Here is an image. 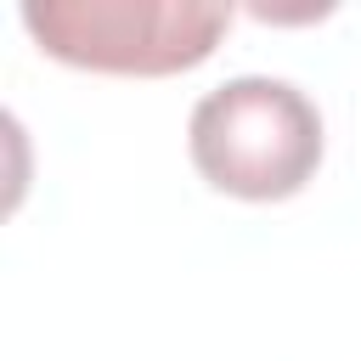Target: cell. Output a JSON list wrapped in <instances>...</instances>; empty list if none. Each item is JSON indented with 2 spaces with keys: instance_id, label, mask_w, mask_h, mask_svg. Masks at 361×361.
Wrapping results in <instances>:
<instances>
[{
  "instance_id": "cell-1",
  "label": "cell",
  "mask_w": 361,
  "mask_h": 361,
  "mask_svg": "<svg viewBox=\"0 0 361 361\" xmlns=\"http://www.w3.org/2000/svg\"><path fill=\"white\" fill-rule=\"evenodd\" d=\"M186 147L197 175L214 192L276 203L293 197L322 164V113L316 102L276 73H237L197 96L186 118Z\"/></svg>"
},
{
  "instance_id": "cell-2",
  "label": "cell",
  "mask_w": 361,
  "mask_h": 361,
  "mask_svg": "<svg viewBox=\"0 0 361 361\" xmlns=\"http://www.w3.org/2000/svg\"><path fill=\"white\" fill-rule=\"evenodd\" d=\"M23 28L90 73H180L231 28L220 0H23Z\"/></svg>"
}]
</instances>
